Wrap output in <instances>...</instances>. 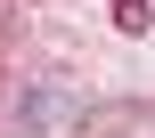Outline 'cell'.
<instances>
[{
  "mask_svg": "<svg viewBox=\"0 0 155 138\" xmlns=\"http://www.w3.org/2000/svg\"><path fill=\"white\" fill-rule=\"evenodd\" d=\"M106 16H114L123 33H147V0H106Z\"/></svg>",
  "mask_w": 155,
  "mask_h": 138,
  "instance_id": "1",
  "label": "cell"
}]
</instances>
